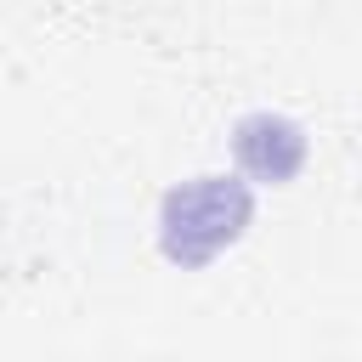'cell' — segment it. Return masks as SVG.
Instances as JSON below:
<instances>
[{
    "label": "cell",
    "mask_w": 362,
    "mask_h": 362,
    "mask_svg": "<svg viewBox=\"0 0 362 362\" xmlns=\"http://www.w3.org/2000/svg\"><path fill=\"white\" fill-rule=\"evenodd\" d=\"M255 221V192L238 175H192L158 204V255L181 272L209 266Z\"/></svg>",
    "instance_id": "cell-1"
},
{
    "label": "cell",
    "mask_w": 362,
    "mask_h": 362,
    "mask_svg": "<svg viewBox=\"0 0 362 362\" xmlns=\"http://www.w3.org/2000/svg\"><path fill=\"white\" fill-rule=\"evenodd\" d=\"M305 153H311V141L288 113H243L232 130V158L260 187H288L305 170Z\"/></svg>",
    "instance_id": "cell-2"
}]
</instances>
